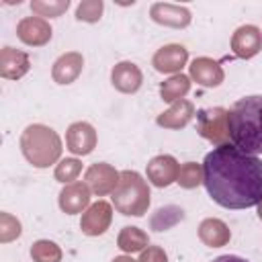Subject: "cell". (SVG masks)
<instances>
[{
  "instance_id": "obj_24",
  "label": "cell",
  "mask_w": 262,
  "mask_h": 262,
  "mask_svg": "<svg viewBox=\"0 0 262 262\" xmlns=\"http://www.w3.org/2000/svg\"><path fill=\"white\" fill-rule=\"evenodd\" d=\"M31 258L33 262H61L63 252L51 239H37L31 246Z\"/></svg>"
},
{
  "instance_id": "obj_28",
  "label": "cell",
  "mask_w": 262,
  "mask_h": 262,
  "mask_svg": "<svg viewBox=\"0 0 262 262\" xmlns=\"http://www.w3.org/2000/svg\"><path fill=\"white\" fill-rule=\"evenodd\" d=\"M104 12L102 0H82L76 8V18L82 23H98Z\"/></svg>"
},
{
  "instance_id": "obj_10",
  "label": "cell",
  "mask_w": 262,
  "mask_h": 262,
  "mask_svg": "<svg viewBox=\"0 0 262 262\" xmlns=\"http://www.w3.org/2000/svg\"><path fill=\"white\" fill-rule=\"evenodd\" d=\"M186 61H188V49L180 43L164 45L151 57V66L160 74H180V70L186 66Z\"/></svg>"
},
{
  "instance_id": "obj_18",
  "label": "cell",
  "mask_w": 262,
  "mask_h": 262,
  "mask_svg": "<svg viewBox=\"0 0 262 262\" xmlns=\"http://www.w3.org/2000/svg\"><path fill=\"white\" fill-rule=\"evenodd\" d=\"M31 70V59L25 51L10 45L0 49V76L6 80H18Z\"/></svg>"
},
{
  "instance_id": "obj_33",
  "label": "cell",
  "mask_w": 262,
  "mask_h": 262,
  "mask_svg": "<svg viewBox=\"0 0 262 262\" xmlns=\"http://www.w3.org/2000/svg\"><path fill=\"white\" fill-rule=\"evenodd\" d=\"M256 207H258V217H260V221H262V201H260Z\"/></svg>"
},
{
  "instance_id": "obj_14",
  "label": "cell",
  "mask_w": 262,
  "mask_h": 262,
  "mask_svg": "<svg viewBox=\"0 0 262 262\" xmlns=\"http://www.w3.org/2000/svg\"><path fill=\"white\" fill-rule=\"evenodd\" d=\"M90 188L86 182H72L66 184L57 196L59 209L66 215H76V213H84L90 207Z\"/></svg>"
},
{
  "instance_id": "obj_27",
  "label": "cell",
  "mask_w": 262,
  "mask_h": 262,
  "mask_svg": "<svg viewBox=\"0 0 262 262\" xmlns=\"http://www.w3.org/2000/svg\"><path fill=\"white\" fill-rule=\"evenodd\" d=\"M82 172V162L78 158H63L59 160V164L55 166V180L63 182V184H72Z\"/></svg>"
},
{
  "instance_id": "obj_30",
  "label": "cell",
  "mask_w": 262,
  "mask_h": 262,
  "mask_svg": "<svg viewBox=\"0 0 262 262\" xmlns=\"http://www.w3.org/2000/svg\"><path fill=\"white\" fill-rule=\"evenodd\" d=\"M137 262H168V254L160 246H147Z\"/></svg>"
},
{
  "instance_id": "obj_22",
  "label": "cell",
  "mask_w": 262,
  "mask_h": 262,
  "mask_svg": "<svg viewBox=\"0 0 262 262\" xmlns=\"http://www.w3.org/2000/svg\"><path fill=\"white\" fill-rule=\"evenodd\" d=\"M188 90H190V76H184V74H174L160 84V96L170 104H174L176 100H182L188 94Z\"/></svg>"
},
{
  "instance_id": "obj_20",
  "label": "cell",
  "mask_w": 262,
  "mask_h": 262,
  "mask_svg": "<svg viewBox=\"0 0 262 262\" xmlns=\"http://www.w3.org/2000/svg\"><path fill=\"white\" fill-rule=\"evenodd\" d=\"M199 239L209 248H221L231 239V231L221 219L209 217L199 225Z\"/></svg>"
},
{
  "instance_id": "obj_17",
  "label": "cell",
  "mask_w": 262,
  "mask_h": 262,
  "mask_svg": "<svg viewBox=\"0 0 262 262\" xmlns=\"http://www.w3.org/2000/svg\"><path fill=\"white\" fill-rule=\"evenodd\" d=\"M82 68H84V57H82V53H78V51H68V53H61V55L53 61L51 78H53V82L66 86V84H72V82L78 80V76L82 74Z\"/></svg>"
},
{
  "instance_id": "obj_4",
  "label": "cell",
  "mask_w": 262,
  "mask_h": 262,
  "mask_svg": "<svg viewBox=\"0 0 262 262\" xmlns=\"http://www.w3.org/2000/svg\"><path fill=\"white\" fill-rule=\"evenodd\" d=\"M113 207L125 217H143L149 209V186L135 170H123L119 186L113 192Z\"/></svg>"
},
{
  "instance_id": "obj_5",
  "label": "cell",
  "mask_w": 262,
  "mask_h": 262,
  "mask_svg": "<svg viewBox=\"0 0 262 262\" xmlns=\"http://www.w3.org/2000/svg\"><path fill=\"white\" fill-rule=\"evenodd\" d=\"M196 131L203 139L211 141L215 147L229 143L227 135V111L223 106H209L196 113Z\"/></svg>"
},
{
  "instance_id": "obj_7",
  "label": "cell",
  "mask_w": 262,
  "mask_h": 262,
  "mask_svg": "<svg viewBox=\"0 0 262 262\" xmlns=\"http://www.w3.org/2000/svg\"><path fill=\"white\" fill-rule=\"evenodd\" d=\"M111 221H113V207L106 201H96L82 213L80 229L82 233L96 237V235H102L111 227Z\"/></svg>"
},
{
  "instance_id": "obj_13",
  "label": "cell",
  "mask_w": 262,
  "mask_h": 262,
  "mask_svg": "<svg viewBox=\"0 0 262 262\" xmlns=\"http://www.w3.org/2000/svg\"><path fill=\"white\" fill-rule=\"evenodd\" d=\"M231 51L242 57L250 59L262 51V31L254 25H242L231 35Z\"/></svg>"
},
{
  "instance_id": "obj_12",
  "label": "cell",
  "mask_w": 262,
  "mask_h": 262,
  "mask_svg": "<svg viewBox=\"0 0 262 262\" xmlns=\"http://www.w3.org/2000/svg\"><path fill=\"white\" fill-rule=\"evenodd\" d=\"M149 16L154 23L170 29H184L190 25L192 14L186 6L180 4H170V2H156L149 8Z\"/></svg>"
},
{
  "instance_id": "obj_29",
  "label": "cell",
  "mask_w": 262,
  "mask_h": 262,
  "mask_svg": "<svg viewBox=\"0 0 262 262\" xmlns=\"http://www.w3.org/2000/svg\"><path fill=\"white\" fill-rule=\"evenodd\" d=\"M20 231H23L20 221L16 217H12L10 213L2 211L0 213V242L2 244L14 242L16 237H20Z\"/></svg>"
},
{
  "instance_id": "obj_31",
  "label": "cell",
  "mask_w": 262,
  "mask_h": 262,
  "mask_svg": "<svg viewBox=\"0 0 262 262\" xmlns=\"http://www.w3.org/2000/svg\"><path fill=\"white\" fill-rule=\"evenodd\" d=\"M213 262H248L246 258H239V256H231V254H225V256H219L215 258Z\"/></svg>"
},
{
  "instance_id": "obj_15",
  "label": "cell",
  "mask_w": 262,
  "mask_h": 262,
  "mask_svg": "<svg viewBox=\"0 0 262 262\" xmlns=\"http://www.w3.org/2000/svg\"><path fill=\"white\" fill-rule=\"evenodd\" d=\"M190 80H194L199 86L205 88H217L225 80V72L219 61L211 57H194L192 63L188 66Z\"/></svg>"
},
{
  "instance_id": "obj_19",
  "label": "cell",
  "mask_w": 262,
  "mask_h": 262,
  "mask_svg": "<svg viewBox=\"0 0 262 262\" xmlns=\"http://www.w3.org/2000/svg\"><path fill=\"white\" fill-rule=\"evenodd\" d=\"M194 115H196L194 113V104L190 100L182 98V100H176L174 104H170L168 111L160 113L156 123L160 127H164V129H182L192 121Z\"/></svg>"
},
{
  "instance_id": "obj_3",
  "label": "cell",
  "mask_w": 262,
  "mask_h": 262,
  "mask_svg": "<svg viewBox=\"0 0 262 262\" xmlns=\"http://www.w3.org/2000/svg\"><path fill=\"white\" fill-rule=\"evenodd\" d=\"M61 139L59 135L41 123H33L25 127L20 135V151L25 160L35 168H49L61 156Z\"/></svg>"
},
{
  "instance_id": "obj_2",
  "label": "cell",
  "mask_w": 262,
  "mask_h": 262,
  "mask_svg": "<svg viewBox=\"0 0 262 262\" xmlns=\"http://www.w3.org/2000/svg\"><path fill=\"white\" fill-rule=\"evenodd\" d=\"M229 143L244 154H262V94L244 96L227 111Z\"/></svg>"
},
{
  "instance_id": "obj_25",
  "label": "cell",
  "mask_w": 262,
  "mask_h": 262,
  "mask_svg": "<svg viewBox=\"0 0 262 262\" xmlns=\"http://www.w3.org/2000/svg\"><path fill=\"white\" fill-rule=\"evenodd\" d=\"M68 8H70V0H33L31 2V10L41 18L43 16H49V18L61 16Z\"/></svg>"
},
{
  "instance_id": "obj_1",
  "label": "cell",
  "mask_w": 262,
  "mask_h": 262,
  "mask_svg": "<svg viewBox=\"0 0 262 262\" xmlns=\"http://www.w3.org/2000/svg\"><path fill=\"white\" fill-rule=\"evenodd\" d=\"M203 184L209 196L225 209H248L262 201V160L223 143L203 162Z\"/></svg>"
},
{
  "instance_id": "obj_6",
  "label": "cell",
  "mask_w": 262,
  "mask_h": 262,
  "mask_svg": "<svg viewBox=\"0 0 262 262\" xmlns=\"http://www.w3.org/2000/svg\"><path fill=\"white\" fill-rule=\"evenodd\" d=\"M121 180V172L115 170L111 164L106 162H94L84 176V182L88 184V188L96 194V196H104V194H113L115 188L119 186Z\"/></svg>"
},
{
  "instance_id": "obj_16",
  "label": "cell",
  "mask_w": 262,
  "mask_h": 262,
  "mask_svg": "<svg viewBox=\"0 0 262 262\" xmlns=\"http://www.w3.org/2000/svg\"><path fill=\"white\" fill-rule=\"evenodd\" d=\"M111 84L123 94H135L143 84V74L133 61H119L111 70Z\"/></svg>"
},
{
  "instance_id": "obj_26",
  "label": "cell",
  "mask_w": 262,
  "mask_h": 262,
  "mask_svg": "<svg viewBox=\"0 0 262 262\" xmlns=\"http://www.w3.org/2000/svg\"><path fill=\"white\" fill-rule=\"evenodd\" d=\"M182 188H196L199 184H203V166L196 162H184L180 166L178 172V180H176Z\"/></svg>"
},
{
  "instance_id": "obj_8",
  "label": "cell",
  "mask_w": 262,
  "mask_h": 262,
  "mask_svg": "<svg viewBox=\"0 0 262 262\" xmlns=\"http://www.w3.org/2000/svg\"><path fill=\"white\" fill-rule=\"evenodd\" d=\"M96 141H98L96 131L86 121H76L66 131V147L74 156H88V154H92L94 147H96Z\"/></svg>"
},
{
  "instance_id": "obj_11",
  "label": "cell",
  "mask_w": 262,
  "mask_h": 262,
  "mask_svg": "<svg viewBox=\"0 0 262 262\" xmlns=\"http://www.w3.org/2000/svg\"><path fill=\"white\" fill-rule=\"evenodd\" d=\"M147 180L158 186V188H166L172 182L178 180V172H180V164L176 162L174 156L168 154H160L156 158H151L147 162Z\"/></svg>"
},
{
  "instance_id": "obj_21",
  "label": "cell",
  "mask_w": 262,
  "mask_h": 262,
  "mask_svg": "<svg viewBox=\"0 0 262 262\" xmlns=\"http://www.w3.org/2000/svg\"><path fill=\"white\" fill-rule=\"evenodd\" d=\"M117 246L125 252V254H135V252H143L149 246V237L143 229L135 227V225H125L119 231L117 237Z\"/></svg>"
},
{
  "instance_id": "obj_32",
  "label": "cell",
  "mask_w": 262,
  "mask_h": 262,
  "mask_svg": "<svg viewBox=\"0 0 262 262\" xmlns=\"http://www.w3.org/2000/svg\"><path fill=\"white\" fill-rule=\"evenodd\" d=\"M113 262H137V260H133L129 254H123V256H115Z\"/></svg>"
},
{
  "instance_id": "obj_23",
  "label": "cell",
  "mask_w": 262,
  "mask_h": 262,
  "mask_svg": "<svg viewBox=\"0 0 262 262\" xmlns=\"http://www.w3.org/2000/svg\"><path fill=\"white\" fill-rule=\"evenodd\" d=\"M184 219V209L178 205H166L160 207L151 217H149V225L154 231H166L170 227H174L176 223H180Z\"/></svg>"
},
{
  "instance_id": "obj_9",
  "label": "cell",
  "mask_w": 262,
  "mask_h": 262,
  "mask_svg": "<svg viewBox=\"0 0 262 262\" xmlns=\"http://www.w3.org/2000/svg\"><path fill=\"white\" fill-rule=\"evenodd\" d=\"M51 27L45 18L41 16H25L18 20L16 25V37L25 43V45H31V47H43L51 41Z\"/></svg>"
}]
</instances>
